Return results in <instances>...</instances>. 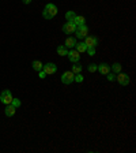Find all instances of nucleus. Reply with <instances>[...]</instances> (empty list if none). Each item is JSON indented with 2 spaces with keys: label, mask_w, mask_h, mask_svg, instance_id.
Segmentation results:
<instances>
[{
  "label": "nucleus",
  "mask_w": 136,
  "mask_h": 153,
  "mask_svg": "<svg viewBox=\"0 0 136 153\" xmlns=\"http://www.w3.org/2000/svg\"><path fill=\"white\" fill-rule=\"evenodd\" d=\"M57 15V7L54 6V4L49 3L45 6V8H44L42 11V16L45 18V19H52L53 16Z\"/></svg>",
  "instance_id": "1"
},
{
  "label": "nucleus",
  "mask_w": 136,
  "mask_h": 153,
  "mask_svg": "<svg viewBox=\"0 0 136 153\" xmlns=\"http://www.w3.org/2000/svg\"><path fill=\"white\" fill-rule=\"evenodd\" d=\"M75 36L76 38H85L86 36H89V28L86 25H82V26H76V30H75Z\"/></svg>",
  "instance_id": "2"
},
{
  "label": "nucleus",
  "mask_w": 136,
  "mask_h": 153,
  "mask_svg": "<svg viewBox=\"0 0 136 153\" xmlns=\"http://www.w3.org/2000/svg\"><path fill=\"white\" fill-rule=\"evenodd\" d=\"M12 93L10 90H3L1 92V94H0V101L3 102V104H6V105H8V104H11L12 101Z\"/></svg>",
  "instance_id": "3"
},
{
  "label": "nucleus",
  "mask_w": 136,
  "mask_h": 153,
  "mask_svg": "<svg viewBox=\"0 0 136 153\" xmlns=\"http://www.w3.org/2000/svg\"><path fill=\"white\" fill-rule=\"evenodd\" d=\"M74 78H75V74L72 71H66V73L61 75V82L64 83V85H70V83L74 82Z\"/></svg>",
  "instance_id": "4"
},
{
  "label": "nucleus",
  "mask_w": 136,
  "mask_h": 153,
  "mask_svg": "<svg viewBox=\"0 0 136 153\" xmlns=\"http://www.w3.org/2000/svg\"><path fill=\"white\" fill-rule=\"evenodd\" d=\"M75 30H76V26L74 22H66L63 25V33H66V34H72L75 33Z\"/></svg>",
  "instance_id": "5"
},
{
  "label": "nucleus",
  "mask_w": 136,
  "mask_h": 153,
  "mask_svg": "<svg viewBox=\"0 0 136 153\" xmlns=\"http://www.w3.org/2000/svg\"><path fill=\"white\" fill-rule=\"evenodd\" d=\"M116 79H117V82L120 83L121 86H127V85L129 83V77L127 74H123V73H118L117 77H116Z\"/></svg>",
  "instance_id": "6"
},
{
  "label": "nucleus",
  "mask_w": 136,
  "mask_h": 153,
  "mask_svg": "<svg viewBox=\"0 0 136 153\" xmlns=\"http://www.w3.org/2000/svg\"><path fill=\"white\" fill-rule=\"evenodd\" d=\"M42 70L47 73V75H51V74H54V73L57 71V66H56L54 63H47V64H44Z\"/></svg>",
  "instance_id": "7"
},
{
  "label": "nucleus",
  "mask_w": 136,
  "mask_h": 153,
  "mask_svg": "<svg viewBox=\"0 0 136 153\" xmlns=\"http://www.w3.org/2000/svg\"><path fill=\"white\" fill-rule=\"evenodd\" d=\"M85 44H86V47L89 48V47H97L98 45V38L97 37H93V36H86L85 37Z\"/></svg>",
  "instance_id": "8"
},
{
  "label": "nucleus",
  "mask_w": 136,
  "mask_h": 153,
  "mask_svg": "<svg viewBox=\"0 0 136 153\" xmlns=\"http://www.w3.org/2000/svg\"><path fill=\"white\" fill-rule=\"evenodd\" d=\"M67 56H68V59H70L71 63H76V62H79V59H80V53H79V52L76 51V49L68 51Z\"/></svg>",
  "instance_id": "9"
},
{
  "label": "nucleus",
  "mask_w": 136,
  "mask_h": 153,
  "mask_svg": "<svg viewBox=\"0 0 136 153\" xmlns=\"http://www.w3.org/2000/svg\"><path fill=\"white\" fill-rule=\"evenodd\" d=\"M97 70L99 71L102 75H106L108 73H110V66H109V64H106V63H102V64H99V66H98Z\"/></svg>",
  "instance_id": "10"
},
{
  "label": "nucleus",
  "mask_w": 136,
  "mask_h": 153,
  "mask_svg": "<svg viewBox=\"0 0 136 153\" xmlns=\"http://www.w3.org/2000/svg\"><path fill=\"white\" fill-rule=\"evenodd\" d=\"M15 111H16V108L12 104H8L7 107H6V110H4V114H6V116H14L15 115Z\"/></svg>",
  "instance_id": "11"
},
{
  "label": "nucleus",
  "mask_w": 136,
  "mask_h": 153,
  "mask_svg": "<svg viewBox=\"0 0 136 153\" xmlns=\"http://www.w3.org/2000/svg\"><path fill=\"white\" fill-rule=\"evenodd\" d=\"M76 43H78V41H76L75 37H68V38L66 40V44H64V45H66L67 48H75Z\"/></svg>",
  "instance_id": "12"
},
{
  "label": "nucleus",
  "mask_w": 136,
  "mask_h": 153,
  "mask_svg": "<svg viewBox=\"0 0 136 153\" xmlns=\"http://www.w3.org/2000/svg\"><path fill=\"white\" fill-rule=\"evenodd\" d=\"M75 26H82V25H86V18L82 15H76V18L74 19Z\"/></svg>",
  "instance_id": "13"
},
{
  "label": "nucleus",
  "mask_w": 136,
  "mask_h": 153,
  "mask_svg": "<svg viewBox=\"0 0 136 153\" xmlns=\"http://www.w3.org/2000/svg\"><path fill=\"white\" fill-rule=\"evenodd\" d=\"M75 49H76L79 53H83V52H86L87 47H86L85 43H76V45H75Z\"/></svg>",
  "instance_id": "14"
},
{
  "label": "nucleus",
  "mask_w": 136,
  "mask_h": 153,
  "mask_svg": "<svg viewBox=\"0 0 136 153\" xmlns=\"http://www.w3.org/2000/svg\"><path fill=\"white\" fill-rule=\"evenodd\" d=\"M67 53H68V49H67L66 45H60V47H57V55L67 56Z\"/></svg>",
  "instance_id": "15"
},
{
  "label": "nucleus",
  "mask_w": 136,
  "mask_h": 153,
  "mask_svg": "<svg viewBox=\"0 0 136 153\" xmlns=\"http://www.w3.org/2000/svg\"><path fill=\"white\" fill-rule=\"evenodd\" d=\"M75 18H76V12H75V11H68V12L66 14L67 22H74Z\"/></svg>",
  "instance_id": "16"
},
{
  "label": "nucleus",
  "mask_w": 136,
  "mask_h": 153,
  "mask_svg": "<svg viewBox=\"0 0 136 153\" xmlns=\"http://www.w3.org/2000/svg\"><path fill=\"white\" fill-rule=\"evenodd\" d=\"M31 66H33V68H34L35 71H41L42 70V67H44V64L39 60H34V62L31 63Z\"/></svg>",
  "instance_id": "17"
},
{
  "label": "nucleus",
  "mask_w": 136,
  "mask_h": 153,
  "mask_svg": "<svg viewBox=\"0 0 136 153\" xmlns=\"http://www.w3.org/2000/svg\"><path fill=\"white\" fill-rule=\"evenodd\" d=\"M82 70H83L82 64H79L78 62L74 63V66H72V73H74V74H79V73H82Z\"/></svg>",
  "instance_id": "18"
},
{
  "label": "nucleus",
  "mask_w": 136,
  "mask_h": 153,
  "mask_svg": "<svg viewBox=\"0 0 136 153\" xmlns=\"http://www.w3.org/2000/svg\"><path fill=\"white\" fill-rule=\"evenodd\" d=\"M110 70H112L114 74H118V73H121V64L120 63H114V64H112Z\"/></svg>",
  "instance_id": "19"
},
{
  "label": "nucleus",
  "mask_w": 136,
  "mask_h": 153,
  "mask_svg": "<svg viewBox=\"0 0 136 153\" xmlns=\"http://www.w3.org/2000/svg\"><path fill=\"white\" fill-rule=\"evenodd\" d=\"M98 68V66L95 64V63H91V64H89V67H87V70L90 71V73H95Z\"/></svg>",
  "instance_id": "20"
},
{
  "label": "nucleus",
  "mask_w": 136,
  "mask_h": 153,
  "mask_svg": "<svg viewBox=\"0 0 136 153\" xmlns=\"http://www.w3.org/2000/svg\"><path fill=\"white\" fill-rule=\"evenodd\" d=\"M11 104H12V105H14V107H15V108H18V107H20V104H22V102H20V100H19V98H12Z\"/></svg>",
  "instance_id": "21"
},
{
  "label": "nucleus",
  "mask_w": 136,
  "mask_h": 153,
  "mask_svg": "<svg viewBox=\"0 0 136 153\" xmlns=\"http://www.w3.org/2000/svg\"><path fill=\"white\" fill-rule=\"evenodd\" d=\"M74 81L75 82H83V75L80 74V73H79V74H75V78H74Z\"/></svg>",
  "instance_id": "22"
},
{
  "label": "nucleus",
  "mask_w": 136,
  "mask_h": 153,
  "mask_svg": "<svg viewBox=\"0 0 136 153\" xmlns=\"http://www.w3.org/2000/svg\"><path fill=\"white\" fill-rule=\"evenodd\" d=\"M86 52H87L90 56H94V55H95V48H94V47H89L87 49H86Z\"/></svg>",
  "instance_id": "23"
},
{
  "label": "nucleus",
  "mask_w": 136,
  "mask_h": 153,
  "mask_svg": "<svg viewBox=\"0 0 136 153\" xmlns=\"http://www.w3.org/2000/svg\"><path fill=\"white\" fill-rule=\"evenodd\" d=\"M106 77H108L109 81H114V79H116V75H114V73H108V74H106Z\"/></svg>",
  "instance_id": "24"
},
{
  "label": "nucleus",
  "mask_w": 136,
  "mask_h": 153,
  "mask_svg": "<svg viewBox=\"0 0 136 153\" xmlns=\"http://www.w3.org/2000/svg\"><path fill=\"white\" fill-rule=\"evenodd\" d=\"M38 77L41 79H44V78H47V73H45V71L44 70H41V71H38Z\"/></svg>",
  "instance_id": "25"
},
{
  "label": "nucleus",
  "mask_w": 136,
  "mask_h": 153,
  "mask_svg": "<svg viewBox=\"0 0 136 153\" xmlns=\"http://www.w3.org/2000/svg\"><path fill=\"white\" fill-rule=\"evenodd\" d=\"M22 1H23L25 4H30L31 3V0H22Z\"/></svg>",
  "instance_id": "26"
}]
</instances>
